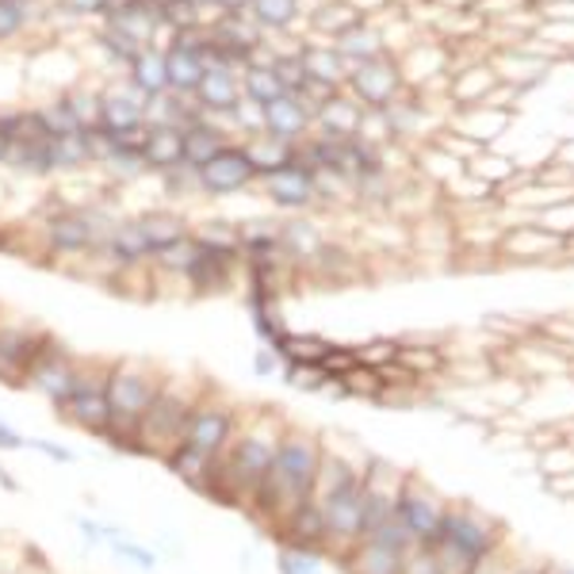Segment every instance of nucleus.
<instances>
[{
	"mask_svg": "<svg viewBox=\"0 0 574 574\" xmlns=\"http://www.w3.org/2000/svg\"><path fill=\"white\" fill-rule=\"evenodd\" d=\"M364 464H353L349 456L334 452V444L322 441V464L314 479L311 502L322 513V548L326 555H345L364 540Z\"/></svg>",
	"mask_w": 574,
	"mask_h": 574,
	"instance_id": "f257e3e1",
	"label": "nucleus"
},
{
	"mask_svg": "<svg viewBox=\"0 0 574 574\" xmlns=\"http://www.w3.org/2000/svg\"><path fill=\"white\" fill-rule=\"evenodd\" d=\"M288 425L280 422L269 410H257L249 414V422L238 418V430H234L226 452L215 464V483H212V498L226 506L249 509L264 483V472H269L272 456H277V444L284 436Z\"/></svg>",
	"mask_w": 574,
	"mask_h": 574,
	"instance_id": "f03ea898",
	"label": "nucleus"
},
{
	"mask_svg": "<svg viewBox=\"0 0 574 574\" xmlns=\"http://www.w3.org/2000/svg\"><path fill=\"white\" fill-rule=\"evenodd\" d=\"M318 464H322V436L306 430H284L249 513L261 524H269V529H280L311 498L314 479H318Z\"/></svg>",
	"mask_w": 574,
	"mask_h": 574,
	"instance_id": "7ed1b4c3",
	"label": "nucleus"
},
{
	"mask_svg": "<svg viewBox=\"0 0 574 574\" xmlns=\"http://www.w3.org/2000/svg\"><path fill=\"white\" fill-rule=\"evenodd\" d=\"M234 430H238V410L230 402H218V399H199L196 410H192L188 425H184L181 436V448L165 459L173 467L176 479H184L192 490L199 495H212V483H215V464L218 456L226 452Z\"/></svg>",
	"mask_w": 574,
	"mask_h": 574,
	"instance_id": "20e7f679",
	"label": "nucleus"
},
{
	"mask_svg": "<svg viewBox=\"0 0 574 574\" xmlns=\"http://www.w3.org/2000/svg\"><path fill=\"white\" fill-rule=\"evenodd\" d=\"M502 544H506V529L498 517L483 513L475 506H448L441 529H436V537L425 548L441 560L444 574H472Z\"/></svg>",
	"mask_w": 574,
	"mask_h": 574,
	"instance_id": "39448f33",
	"label": "nucleus"
},
{
	"mask_svg": "<svg viewBox=\"0 0 574 574\" xmlns=\"http://www.w3.org/2000/svg\"><path fill=\"white\" fill-rule=\"evenodd\" d=\"M161 376L150 371L142 360H116L108 364V441L116 448H134L142 414L150 410Z\"/></svg>",
	"mask_w": 574,
	"mask_h": 574,
	"instance_id": "423d86ee",
	"label": "nucleus"
},
{
	"mask_svg": "<svg viewBox=\"0 0 574 574\" xmlns=\"http://www.w3.org/2000/svg\"><path fill=\"white\" fill-rule=\"evenodd\" d=\"M199 399H204V391L184 387V379H161L150 410H145L142 422H139V433H134V448L131 452L158 456V459L173 456V452L181 448L184 425H188V418H192V410H196Z\"/></svg>",
	"mask_w": 574,
	"mask_h": 574,
	"instance_id": "0eeeda50",
	"label": "nucleus"
},
{
	"mask_svg": "<svg viewBox=\"0 0 574 574\" xmlns=\"http://www.w3.org/2000/svg\"><path fill=\"white\" fill-rule=\"evenodd\" d=\"M410 548L418 544L410 540V532L402 529L399 517H391V521H383L379 529H371L342 563L349 574H402Z\"/></svg>",
	"mask_w": 574,
	"mask_h": 574,
	"instance_id": "6e6552de",
	"label": "nucleus"
},
{
	"mask_svg": "<svg viewBox=\"0 0 574 574\" xmlns=\"http://www.w3.org/2000/svg\"><path fill=\"white\" fill-rule=\"evenodd\" d=\"M444 513H448V502H444L441 495L430 487V483H422L418 475L407 472V483H402V495H399V506H394V517L402 521V529L410 532V540L414 544H430L436 537V529H441Z\"/></svg>",
	"mask_w": 574,
	"mask_h": 574,
	"instance_id": "1a4fd4ad",
	"label": "nucleus"
},
{
	"mask_svg": "<svg viewBox=\"0 0 574 574\" xmlns=\"http://www.w3.org/2000/svg\"><path fill=\"white\" fill-rule=\"evenodd\" d=\"M402 483H407V472L391 467L387 459L368 456V464H364V537L394 517Z\"/></svg>",
	"mask_w": 574,
	"mask_h": 574,
	"instance_id": "9d476101",
	"label": "nucleus"
},
{
	"mask_svg": "<svg viewBox=\"0 0 574 574\" xmlns=\"http://www.w3.org/2000/svg\"><path fill=\"white\" fill-rule=\"evenodd\" d=\"M62 414L69 418L77 430L104 436L108 433V364L100 368H85L80 371L77 391L69 394V402L62 407Z\"/></svg>",
	"mask_w": 574,
	"mask_h": 574,
	"instance_id": "9b49d317",
	"label": "nucleus"
},
{
	"mask_svg": "<svg viewBox=\"0 0 574 574\" xmlns=\"http://www.w3.org/2000/svg\"><path fill=\"white\" fill-rule=\"evenodd\" d=\"M80 371H85V364L73 360L66 349H58V345H51L43 357L31 364V371H28V379H23V383H31L46 402H54V407L62 410L69 402V394L77 391Z\"/></svg>",
	"mask_w": 574,
	"mask_h": 574,
	"instance_id": "f8f14e48",
	"label": "nucleus"
},
{
	"mask_svg": "<svg viewBox=\"0 0 574 574\" xmlns=\"http://www.w3.org/2000/svg\"><path fill=\"white\" fill-rule=\"evenodd\" d=\"M108 230L111 226H104V218L93 212H62L46 223V241L54 253H88L104 246Z\"/></svg>",
	"mask_w": 574,
	"mask_h": 574,
	"instance_id": "ddd939ff",
	"label": "nucleus"
},
{
	"mask_svg": "<svg viewBox=\"0 0 574 574\" xmlns=\"http://www.w3.org/2000/svg\"><path fill=\"white\" fill-rule=\"evenodd\" d=\"M51 337L43 329L31 326H0V379L8 383H23L31 371V364L51 349Z\"/></svg>",
	"mask_w": 574,
	"mask_h": 574,
	"instance_id": "4468645a",
	"label": "nucleus"
},
{
	"mask_svg": "<svg viewBox=\"0 0 574 574\" xmlns=\"http://www.w3.org/2000/svg\"><path fill=\"white\" fill-rule=\"evenodd\" d=\"M257 176L253 161L246 158L241 145H226L223 153H215L204 169H196V184L207 192V196H230V192L249 188Z\"/></svg>",
	"mask_w": 574,
	"mask_h": 574,
	"instance_id": "2eb2a0df",
	"label": "nucleus"
},
{
	"mask_svg": "<svg viewBox=\"0 0 574 574\" xmlns=\"http://www.w3.org/2000/svg\"><path fill=\"white\" fill-rule=\"evenodd\" d=\"M100 127L116 139H142L145 131V104L142 96L123 93V88H111L100 96Z\"/></svg>",
	"mask_w": 574,
	"mask_h": 574,
	"instance_id": "dca6fc26",
	"label": "nucleus"
},
{
	"mask_svg": "<svg viewBox=\"0 0 574 574\" xmlns=\"http://www.w3.org/2000/svg\"><path fill=\"white\" fill-rule=\"evenodd\" d=\"M264 184H269L272 204L288 207V212H299V207H306L318 196V192H314V169L306 165V161H299V150H295V161H288L277 173H269Z\"/></svg>",
	"mask_w": 574,
	"mask_h": 574,
	"instance_id": "f3484780",
	"label": "nucleus"
},
{
	"mask_svg": "<svg viewBox=\"0 0 574 574\" xmlns=\"http://www.w3.org/2000/svg\"><path fill=\"white\" fill-rule=\"evenodd\" d=\"M145 169H158V173H173L184 161V127H169V123H145L142 139H139Z\"/></svg>",
	"mask_w": 574,
	"mask_h": 574,
	"instance_id": "a211bd4d",
	"label": "nucleus"
},
{
	"mask_svg": "<svg viewBox=\"0 0 574 574\" xmlns=\"http://www.w3.org/2000/svg\"><path fill=\"white\" fill-rule=\"evenodd\" d=\"M241 100V80L238 69H226V66H212L204 73L196 88V104L204 116H230Z\"/></svg>",
	"mask_w": 574,
	"mask_h": 574,
	"instance_id": "6ab92c4d",
	"label": "nucleus"
},
{
	"mask_svg": "<svg viewBox=\"0 0 574 574\" xmlns=\"http://www.w3.org/2000/svg\"><path fill=\"white\" fill-rule=\"evenodd\" d=\"M349 80H353V93H357L364 104H371V108H387L394 88H399V73L387 66L383 58L360 62V66L349 73Z\"/></svg>",
	"mask_w": 574,
	"mask_h": 574,
	"instance_id": "aec40b11",
	"label": "nucleus"
},
{
	"mask_svg": "<svg viewBox=\"0 0 574 574\" xmlns=\"http://www.w3.org/2000/svg\"><path fill=\"white\" fill-rule=\"evenodd\" d=\"M306 123H311V111H306L295 96L284 93L272 104H264V134H272V139L295 145L299 139H303Z\"/></svg>",
	"mask_w": 574,
	"mask_h": 574,
	"instance_id": "412c9836",
	"label": "nucleus"
},
{
	"mask_svg": "<svg viewBox=\"0 0 574 574\" xmlns=\"http://www.w3.org/2000/svg\"><path fill=\"white\" fill-rule=\"evenodd\" d=\"M127 69H131V88L142 100H158V96L169 93L165 51H158V46H145V51L134 54V62Z\"/></svg>",
	"mask_w": 574,
	"mask_h": 574,
	"instance_id": "4be33fe9",
	"label": "nucleus"
},
{
	"mask_svg": "<svg viewBox=\"0 0 574 574\" xmlns=\"http://www.w3.org/2000/svg\"><path fill=\"white\" fill-rule=\"evenodd\" d=\"M165 69H169V93L173 96H196L199 80L207 73L204 58L184 43H173L165 51Z\"/></svg>",
	"mask_w": 574,
	"mask_h": 574,
	"instance_id": "5701e85b",
	"label": "nucleus"
},
{
	"mask_svg": "<svg viewBox=\"0 0 574 574\" xmlns=\"http://www.w3.org/2000/svg\"><path fill=\"white\" fill-rule=\"evenodd\" d=\"M100 249H108L111 261L123 264V269H131V264H142V261H150V257H153L150 253V241H145V234H142V226H139V218L111 226Z\"/></svg>",
	"mask_w": 574,
	"mask_h": 574,
	"instance_id": "b1692460",
	"label": "nucleus"
},
{
	"mask_svg": "<svg viewBox=\"0 0 574 574\" xmlns=\"http://www.w3.org/2000/svg\"><path fill=\"white\" fill-rule=\"evenodd\" d=\"M223 131H218L215 123H207V119H199V123H188L184 127V161L181 169H188V173H196V169H204L207 161L215 158V153L226 150Z\"/></svg>",
	"mask_w": 574,
	"mask_h": 574,
	"instance_id": "393cba45",
	"label": "nucleus"
},
{
	"mask_svg": "<svg viewBox=\"0 0 574 574\" xmlns=\"http://www.w3.org/2000/svg\"><path fill=\"white\" fill-rule=\"evenodd\" d=\"M241 150H246V158L253 161L257 176H269V173H277V169H284L288 161H295V145L272 139V134H264V131L249 134V142L241 145Z\"/></svg>",
	"mask_w": 574,
	"mask_h": 574,
	"instance_id": "a878e982",
	"label": "nucleus"
},
{
	"mask_svg": "<svg viewBox=\"0 0 574 574\" xmlns=\"http://www.w3.org/2000/svg\"><path fill=\"white\" fill-rule=\"evenodd\" d=\"M139 226L145 234V241H150L153 257H158L161 249H169V246H176V241L188 238V223H184L181 215H173V212H150V215L139 218Z\"/></svg>",
	"mask_w": 574,
	"mask_h": 574,
	"instance_id": "bb28decb",
	"label": "nucleus"
},
{
	"mask_svg": "<svg viewBox=\"0 0 574 574\" xmlns=\"http://www.w3.org/2000/svg\"><path fill=\"white\" fill-rule=\"evenodd\" d=\"M241 96L253 104H272L277 96H284V85H280L277 69H272V62H249L246 69H241Z\"/></svg>",
	"mask_w": 574,
	"mask_h": 574,
	"instance_id": "cd10ccee",
	"label": "nucleus"
},
{
	"mask_svg": "<svg viewBox=\"0 0 574 574\" xmlns=\"http://www.w3.org/2000/svg\"><path fill=\"white\" fill-rule=\"evenodd\" d=\"M314 116H318V123L326 127L329 139H353V134H357V127H360L357 108H353L349 100H342V96H329V100H322Z\"/></svg>",
	"mask_w": 574,
	"mask_h": 574,
	"instance_id": "c85d7f7f",
	"label": "nucleus"
},
{
	"mask_svg": "<svg viewBox=\"0 0 574 574\" xmlns=\"http://www.w3.org/2000/svg\"><path fill=\"white\" fill-rule=\"evenodd\" d=\"M299 62H303V69H306V80H314V85L334 88L337 80L345 77V58L337 54V46L334 51H326V46H311V51L299 54Z\"/></svg>",
	"mask_w": 574,
	"mask_h": 574,
	"instance_id": "c756f323",
	"label": "nucleus"
},
{
	"mask_svg": "<svg viewBox=\"0 0 574 574\" xmlns=\"http://www.w3.org/2000/svg\"><path fill=\"white\" fill-rule=\"evenodd\" d=\"M337 54H342L345 62H357V66L379 58V35L360 28V23H353V28H345L342 35H337Z\"/></svg>",
	"mask_w": 574,
	"mask_h": 574,
	"instance_id": "7c9ffc66",
	"label": "nucleus"
},
{
	"mask_svg": "<svg viewBox=\"0 0 574 574\" xmlns=\"http://www.w3.org/2000/svg\"><path fill=\"white\" fill-rule=\"evenodd\" d=\"M322 560H326L322 548L284 544L277 555V567H280V574H322Z\"/></svg>",
	"mask_w": 574,
	"mask_h": 574,
	"instance_id": "2f4dec72",
	"label": "nucleus"
},
{
	"mask_svg": "<svg viewBox=\"0 0 574 574\" xmlns=\"http://www.w3.org/2000/svg\"><path fill=\"white\" fill-rule=\"evenodd\" d=\"M280 238V253H291V257H318L322 253V241L314 234V226L306 223H288L284 230H277Z\"/></svg>",
	"mask_w": 574,
	"mask_h": 574,
	"instance_id": "473e14b6",
	"label": "nucleus"
},
{
	"mask_svg": "<svg viewBox=\"0 0 574 574\" xmlns=\"http://www.w3.org/2000/svg\"><path fill=\"white\" fill-rule=\"evenodd\" d=\"M246 15L257 28H288L295 20V0H249Z\"/></svg>",
	"mask_w": 574,
	"mask_h": 574,
	"instance_id": "72a5a7b5",
	"label": "nucleus"
},
{
	"mask_svg": "<svg viewBox=\"0 0 574 574\" xmlns=\"http://www.w3.org/2000/svg\"><path fill=\"white\" fill-rule=\"evenodd\" d=\"M537 467L544 479H560V475H571L574 472V444L563 436V441L548 444V448L537 452Z\"/></svg>",
	"mask_w": 574,
	"mask_h": 574,
	"instance_id": "f704fd0d",
	"label": "nucleus"
},
{
	"mask_svg": "<svg viewBox=\"0 0 574 574\" xmlns=\"http://www.w3.org/2000/svg\"><path fill=\"white\" fill-rule=\"evenodd\" d=\"M39 123H43L46 139H66V134H80V123L73 119L66 104H51V108H39Z\"/></svg>",
	"mask_w": 574,
	"mask_h": 574,
	"instance_id": "c9c22d12",
	"label": "nucleus"
},
{
	"mask_svg": "<svg viewBox=\"0 0 574 574\" xmlns=\"http://www.w3.org/2000/svg\"><path fill=\"white\" fill-rule=\"evenodd\" d=\"M62 104L73 111V119L80 123V131H93V127H100V96L96 93H66L62 96Z\"/></svg>",
	"mask_w": 574,
	"mask_h": 574,
	"instance_id": "e433bc0d",
	"label": "nucleus"
},
{
	"mask_svg": "<svg viewBox=\"0 0 574 574\" xmlns=\"http://www.w3.org/2000/svg\"><path fill=\"white\" fill-rule=\"evenodd\" d=\"M399 364L414 371L418 379H430V371L444 368V353L441 349H402L399 345Z\"/></svg>",
	"mask_w": 574,
	"mask_h": 574,
	"instance_id": "4c0bfd02",
	"label": "nucleus"
},
{
	"mask_svg": "<svg viewBox=\"0 0 574 574\" xmlns=\"http://www.w3.org/2000/svg\"><path fill=\"white\" fill-rule=\"evenodd\" d=\"M100 46H104V51H108L116 62H127V66H131V62H134V54L145 51V46H139V43H134V39H127L123 31L111 28V23H104V31H100Z\"/></svg>",
	"mask_w": 574,
	"mask_h": 574,
	"instance_id": "58836bf2",
	"label": "nucleus"
},
{
	"mask_svg": "<svg viewBox=\"0 0 574 574\" xmlns=\"http://www.w3.org/2000/svg\"><path fill=\"white\" fill-rule=\"evenodd\" d=\"M104 544H111V548H116L119 555H127V560H131L134 567H142V571H153V567H158V555H153L150 548H142V544H131V540L116 537V532H111V529H104Z\"/></svg>",
	"mask_w": 574,
	"mask_h": 574,
	"instance_id": "ea45409f",
	"label": "nucleus"
},
{
	"mask_svg": "<svg viewBox=\"0 0 574 574\" xmlns=\"http://www.w3.org/2000/svg\"><path fill=\"white\" fill-rule=\"evenodd\" d=\"M23 23H28V4L23 0H0V43L20 35Z\"/></svg>",
	"mask_w": 574,
	"mask_h": 574,
	"instance_id": "a19ab883",
	"label": "nucleus"
},
{
	"mask_svg": "<svg viewBox=\"0 0 574 574\" xmlns=\"http://www.w3.org/2000/svg\"><path fill=\"white\" fill-rule=\"evenodd\" d=\"M402 574H444L441 567V560L430 552V548H410V555H407V567H402Z\"/></svg>",
	"mask_w": 574,
	"mask_h": 574,
	"instance_id": "79ce46f5",
	"label": "nucleus"
},
{
	"mask_svg": "<svg viewBox=\"0 0 574 574\" xmlns=\"http://www.w3.org/2000/svg\"><path fill=\"white\" fill-rule=\"evenodd\" d=\"M69 12H80V15H104L111 8V0H62Z\"/></svg>",
	"mask_w": 574,
	"mask_h": 574,
	"instance_id": "37998d69",
	"label": "nucleus"
},
{
	"mask_svg": "<svg viewBox=\"0 0 574 574\" xmlns=\"http://www.w3.org/2000/svg\"><path fill=\"white\" fill-rule=\"evenodd\" d=\"M548 490L563 502H574V472L571 475H560V479H548Z\"/></svg>",
	"mask_w": 574,
	"mask_h": 574,
	"instance_id": "c03bdc74",
	"label": "nucleus"
},
{
	"mask_svg": "<svg viewBox=\"0 0 574 574\" xmlns=\"http://www.w3.org/2000/svg\"><path fill=\"white\" fill-rule=\"evenodd\" d=\"M31 448H39V452H46V456H51V459H58V464H69V459H73V452L69 448H58V444H46V441H35V436H31Z\"/></svg>",
	"mask_w": 574,
	"mask_h": 574,
	"instance_id": "a18cd8bd",
	"label": "nucleus"
},
{
	"mask_svg": "<svg viewBox=\"0 0 574 574\" xmlns=\"http://www.w3.org/2000/svg\"><path fill=\"white\" fill-rule=\"evenodd\" d=\"M0 448H8V452L28 448V441H23V436L15 433V430H8V425H0Z\"/></svg>",
	"mask_w": 574,
	"mask_h": 574,
	"instance_id": "49530a36",
	"label": "nucleus"
},
{
	"mask_svg": "<svg viewBox=\"0 0 574 574\" xmlns=\"http://www.w3.org/2000/svg\"><path fill=\"white\" fill-rule=\"evenodd\" d=\"M277 353H272V349H261V353H257V371H261V376H272V371H277Z\"/></svg>",
	"mask_w": 574,
	"mask_h": 574,
	"instance_id": "de8ad7c7",
	"label": "nucleus"
},
{
	"mask_svg": "<svg viewBox=\"0 0 574 574\" xmlns=\"http://www.w3.org/2000/svg\"><path fill=\"white\" fill-rule=\"evenodd\" d=\"M207 4H215V12L226 15V12H246L249 0H207Z\"/></svg>",
	"mask_w": 574,
	"mask_h": 574,
	"instance_id": "09e8293b",
	"label": "nucleus"
},
{
	"mask_svg": "<svg viewBox=\"0 0 574 574\" xmlns=\"http://www.w3.org/2000/svg\"><path fill=\"white\" fill-rule=\"evenodd\" d=\"M8 150H12V142H8L4 134H0V165H8Z\"/></svg>",
	"mask_w": 574,
	"mask_h": 574,
	"instance_id": "8fccbe9b",
	"label": "nucleus"
},
{
	"mask_svg": "<svg viewBox=\"0 0 574 574\" xmlns=\"http://www.w3.org/2000/svg\"><path fill=\"white\" fill-rule=\"evenodd\" d=\"M548 574H574L571 567H548Z\"/></svg>",
	"mask_w": 574,
	"mask_h": 574,
	"instance_id": "3c124183",
	"label": "nucleus"
},
{
	"mask_svg": "<svg viewBox=\"0 0 574 574\" xmlns=\"http://www.w3.org/2000/svg\"><path fill=\"white\" fill-rule=\"evenodd\" d=\"M192 4H207V0H192Z\"/></svg>",
	"mask_w": 574,
	"mask_h": 574,
	"instance_id": "603ef678",
	"label": "nucleus"
}]
</instances>
